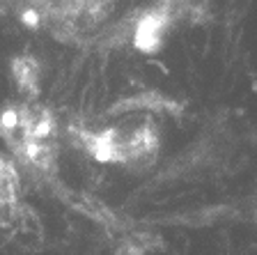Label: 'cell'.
Masks as SVG:
<instances>
[{
	"mask_svg": "<svg viewBox=\"0 0 257 255\" xmlns=\"http://www.w3.org/2000/svg\"><path fill=\"white\" fill-rule=\"evenodd\" d=\"M16 212V180L10 165L0 163V218H12Z\"/></svg>",
	"mask_w": 257,
	"mask_h": 255,
	"instance_id": "4",
	"label": "cell"
},
{
	"mask_svg": "<svg viewBox=\"0 0 257 255\" xmlns=\"http://www.w3.org/2000/svg\"><path fill=\"white\" fill-rule=\"evenodd\" d=\"M78 136L94 159L108 163L145 165L154 159L159 149V131L147 115L115 127L96 129V131L83 129L78 131Z\"/></svg>",
	"mask_w": 257,
	"mask_h": 255,
	"instance_id": "3",
	"label": "cell"
},
{
	"mask_svg": "<svg viewBox=\"0 0 257 255\" xmlns=\"http://www.w3.org/2000/svg\"><path fill=\"white\" fill-rule=\"evenodd\" d=\"M0 136L23 163H30L37 170L53 168L58 156L55 120L46 108L30 104L7 108L0 115Z\"/></svg>",
	"mask_w": 257,
	"mask_h": 255,
	"instance_id": "1",
	"label": "cell"
},
{
	"mask_svg": "<svg viewBox=\"0 0 257 255\" xmlns=\"http://www.w3.org/2000/svg\"><path fill=\"white\" fill-rule=\"evenodd\" d=\"M115 0H28L21 21L64 42H78L106 21Z\"/></svg>",
	"mask_w": 257,
	"mask_h": 255,
	"instance_id": "2",
	"label": "cell"
}]
</instances>
